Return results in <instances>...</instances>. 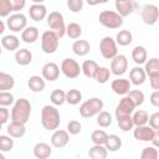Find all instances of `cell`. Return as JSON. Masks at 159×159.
Wrapping results in <instances>:
<instances>
[{"instance_id":"obj_1","label":"cell","mask_w":159,"mask_h":159,"mask_svg":"<svg viewBox=\"0 0 159 159\" xmlns=\"http://www.w3.org/2000/svg\"><path fill=\"white\" fill-rule=\"evenodd\" d=\"M61 116L56 106L46 104L41 109V124L47 130H55L60 127Z\"/></svg>"},{"instance_id":"obj_2","label":"cell","mask_w":159,"mask_h":159,"mask_svg":"<svg viewBox=\"0 0 159 159\" xmlns=\"http://www.w3.org/2000/svg\"><path fill=\"white\" fill-rule=\"evenodd\" d=\"M31 116V103L26 98H19L11 109V120L21 122L26 124Z\"/></svg>"},{"instance_id":"obj_3","label":"cell","mask_w":159,"mask_h":159,"mask_svg":"<svg viewBox=\"0 0 159 159\" xmlns=\"http://www.w3.org/2000/svg\"><path fill=\"white\" fill-rule=\"evenodd\" d=\"M99 24L107 29H119L123 25V17L117 12V11H112V10H103L99 16H98Z\"/></svg>"},{"instance_id":"obj_4","label":"cell","mask_w":159,"mask_h":159,"mask_svg":"<svg viewBox=\"0 0 159 159\" xmlns=\"http://www.w3.org/2000/svg\"><path fill=\"white\" fill-rule=\"evenodd\" d=\"M47 25L51 31H53L58 39L63 37L66 35V24L63 20V15L60 11H52L47 16Z\"/></svg>"},{"instance_id":"obj_5","label":"cell","mask_w":159,"mask_h":159,"mask_svg":"<svg viewBox=\"0 0 159 159\" xmlns=\"http://www.w3.org/2000/svg\"><path fill=\"white\" fill-rule=\"evenodd\" d=\"M102 109H103V101L101 98L93 97L81 104L80 114L83 118H91L93 116H97Z\"/></svg>"},{"instance_id":"obj_6","label":"cell","mask_w":159,"mask_h":159,"mask_svg":"<svg viewBox=\"0 0 159 159\" xmlns=\"http://www.w3.org/2000/svg\"><path fill=\"white\" fill-rule=\"evenodd\" d=\"M58 43H60V39L53 31L47 30L41 35V48L45 53L47 55L55 53L58 48Z\"/></svg>"},{"instance_id":"obj_7","label":"cell","mask_w":159,"mask_h":159,"mask_svg":"<svg viewBox=\"0 0 159 159\" xmlns=\"http://www.w3.org/2000/svg\"><path fill=\"white\" fill-rule=\"evenodd\" d=\"M99 51H101V55L103 56V58L112 60L116 55H118L116 40L111 36H104L99 42Z\"/></svg>"},{"instance_id":"obj_8","label":"cell","mask_w":159,"mask_h":159,"mask_svg":"<svg viewBox=\"0 0 159 159\" xmlns=\"http://www.w3.org/2000/svg\"><path fill=\"white\" fill-rule=\"evenodd\" d=\"M60 71L67 77V78H77L81 73V66L80 63L75 60V58H65L61 63V67H60Z\"/></svg>"},{"instance_id":"obj_9","label":"cell","mask_w":159,"mask_h":159,"mask_svg":"<svg viewBox=\"0 0 159 159\" xmlns=\"http://www.w3.org/2000/svg\"><path fill=\"white\" fill-rule=\"evenodd\" d=\"M6 26L12 32H20V31H22L27 26V19H26V16L24 14L15 12V14L7 16Z\"/></svg>"},{"instance_id":"obj_10","label":"cell","mask_w":159,"mask_h":159,"mask_svg":"<svg viewBox=\"0 0 159 159\" xmlns=\"http://www.w3.org/2000/svg\"><path fill=\"white\" fill-rule=\"evenodd\" d=\"M158 130L153 129L152 127L144 124V125H138L135 127V129L133 130V137L139 140V142H152L157 135H158Z\"/></svg>"},{"instance_id":"obj_11","label":"cell","mask_w":159,"mask_h":159,"mask_svg":"<svg viewBox=\"0 0 159 159\" xmlns=\"http://www.w3.org/2000/svg\"><path fill=\"white\" fill-rule=\"evenodd\" d=\"M128 70V60L124 55H116L111 60V73L114 76H122Z\"/></svg>"},{"instance_id":"obj_12","label":"cell","mask_w":159,"mask_h":159,"mask_svg":"<svg viewBox=\"0 0 159 159\" xmlns=\"http://www.w3.org/2000/svg\"><path fill=\"white\" fill-rule=\"evenodd\" d=\"M158 17H159V10H158L157 5L147 4V5L143 6V9H142V20L144 21V24H147L149 26H153V25L157 24Z\"/></svg>"},{"instance_id":"obj_13","label":"cell","mask_w":159,"mask_h":159,"mask_svg":"<svg viewBox=\"0 0 159 159\" xmlns=\"http://www.w3.org/2000/svg\"><path fill=\"white\" fill-rule=\"evenodd\" d=\"M70 142V133L63 129H55L53 134L51 135V144L55 148H63Z\"/></svg>"},{"instance_id":"obj_14","label":"cell","mask_w":159,"mask_h":159,"mask_svg":"<svg viewBox=\"0 0 159 159\" xmlns=\"http://www.w3.org/2000/svg\"><path fill=\"white\" fill-rule=\"evenodd\" d=\"M132 83L129 82L128 78H116L111 83V88L116 94L119 96H125L130 91Z\"/></svg>"},{"instance_id":"obj_15","label":"cell","mask_w":159,"mask_h":159,"mask_svg":"<svg viewBox=\"0 0 159 159\" xmlns=\"http://www.w3.org/2000/svg\"><path fill=\"white\" fill-rule=\"evenodd\" d=\"M134 109H135L134 103L132 102V99H130L128 96H125V97H123V98L119 101V103H118V106H117V108H116V117L132 114V113L134 112Z\"/></svg>"},{"instance_id":"obj_16","label":"cell","mask_w":159,"mask_h":159,"mask_svg":"<svg viewBox=\"0 0 159 159\" xmlns=\"http://www.w3.org/2000/svg\"><path fill=\"white\" fill-rule=\"evenodd\" d=\"M60 76V67L55 62H47L42 67V78L46 81H56Z\"/></svg>"},{"instance_id":"obj_17","label":"cell","mask_w":159,"mask_h":159,"mask_svg":"<svg viewBox=\"0 0 159 159\" xmlns=\"http://www.w3.org/2000/svg\"><path fill=\"white\" fill-rule=\"evenodd\" d=\"M116 10L122 17H125L135 10V2L134 0H116Z\"/></svg>"},{"instance_id":"obj_18","label":"cell","mask_w":159,"mask_h":159,"mask_svg":"<svg viewBox=\"0 0 159 159\" xmlns=\"http://www.w3.org/2000/svg\"><path fill=\"white\" fill-rule=\"evenodd\" d=\"M29 15L34 21H41L47 16V9L43 4H32L29 9Z\"/></svg>"},{"instance_id":"obj_19","label":"cell","mask_w":159,"mask_h":159,"mask_svg":"<svg viewBox=\"0 0 159 159\" xmlns=\"http://www.w3.org/2000/svg\"><path fill=\"white\" fill-rule=\"evenodd\" d=\"M145 78H147V75L144 72V68H142L140 66L139 67H133L129 71V82L134 86L143 84L145 82Z\"/></svg>"},{"instance_id":"obj_20","label":"cell","mask_w":159,"mask_h":159,"mask_svg":"<svg viewBox=\"0 0 159 159\" xmlns=\"http://www.w3.org/2000/svg\"><path fill=\"white\" fill-rule=\"evenodd\" d=\"M52 154V149L50 147V144L47 143H43V142H40V143H36L35 147H34V157L37 158V159H47L50 158Z\"/></svg>"},{"instance_id":"obj_21","label":"cell","mask_w":159,"mask_h":159,"mask_svg":"<svg viewBox=\"0 0 159 159\" xmlns=\"http://www.w3.org/2000/svg\"><path fill=\"white\" fill-rule=\"evenodd\" d=\"M25 133H26V128L25 124L21 122L11 120V123L7 125V134L12 138H21L25 135Z\"/></svg>"},{"instance_id":"obj_22","label":"cell","mask_w":159,"mask_h":159,"mask_svg":"<svg viewBox=\"0 0 159 159\" xmlns=\"http://www.w3.org/2000/svg\"><path fill=\"white\" fill-rule=\"evenodd\" d=\"M39 39V29L35 26H26L21 31V40L25 43H34Z\"/></svg>"},{"instance_id":"obj_23","label":"cell","mask_w":159,"mask_h":159,"mask_svg":"<svg viewBox=\"0 0 159 159\" xmlns=\"http://www.w3.org/2000/svg\"><path fill=\"white\" fill-rule=\"evenodd\" d=\"M15 61L20 66H27L32 61V53L27 48H17L15 52Z\"/></svg>"},{"instance_id":"obj_24","label":"cell","mask_w":159,"mask_h":159,"mask_svg":"<svg viewBox=\"0 0 159 159\" xmlns=\"http://www.w3.org/2000/svg\"><path fill=\"white\" fill-rule=\"evenodd\" d=\"M91 50V45L87 40H76L72 45V51L75 52V55L82 57L86 56Z\"/></svg>"},{"instance_id":"obj_25","label":"cell","mask_w":159,"mask_h":159,"mask_svg":"<svg viewBox=\"0 0 159 159\" xmlns=\"http://www.w3.org/2000/svg\"><path fill=\"white\" fill-rule=\"evenodd\" d=\"M1 46L7 51H15L20 46V40L15 35H6L1 39Z\"/></svg>"},{"instance_id":"obj_26","label":"cell","mask_w":159,"mask_h":159,"mask_svg":"<svg viewBox=\"0 0 159 159\" xmlns=\"http://www.w3.org/2000/svg\"><path fill=\"white\" fill-rule=\"evenodd\" d=\"M27 86H29V88L32 91V92H35V93H39V92H42L43 89H45V80L42 78V77H40V76H37V75H34V76H31L30 78H29V81H27Z\"/></svg>"},{"instance_id":"obj_27","label":"cell","mask_w":159,"mask_h":159,"mask_svg":"<svg viewBox=\"0 0 159 159\" xmlns=\"http://www.w3.org/2000/svg\"><path fill=\"white\" fill-rule=\"evenodd\" d=\"M132 60L137 63V65H143L147 60H148V53H147V50L145 47L143 46H135L133 50H132Z\"/></svg>"},{"instance_id":"obj_28","label":"cell","mask_w":159,"mask_h":159,"mask_svg":"<svg viewBox=\"0 0 159 159\" xmlns=\"http://www.w3.org/2000/svg\"><path fill=\"white\" fill-rule=\"evenodd\" d=\"M104 147L108 152H117L122 147V139L117 134H109V135H107Z\"/></svg>"},{"instance_id":"obj_29","label":"cell","mask_w":159,"mask_h":159,"mask_svg":"<svg viewBox=\"0 0 159 159\" xmlns=\"http://www.w3.org/2000/svg\"><path fill=\"white\" fill-rule=\"evenodd\" d=\"M98 67L99 66H98V63L96 61H93V60H86L82 63V66H81V72L86 77L93 78V76H94V73H96V71H97Z\"/></svg>"},{"instance_id":"obj_30","label":"cell","mask_w":159,"mask_h":159,"mask_svg":"<svg viewBox=\"0 0 159 159\" xmlns=\"http://www.w3.org/2000/svg\"><path fill=\"white\" fill-rule=\"evenodd\" d=\"M107 155H108V150L106 149L104 145L101 144H94L88 150V157L92 159H106Z\"/></svg>"},{"instance_id":"obj_31","label":"cell","mask_w":159,"mask_h":159,"mask_svg":"<svg viewBox=\"0 0 159 159\" xmlns=\"http://www.w3.org/2000/svg\"><path fill=\"white\" fill-rule=\"evenodd\" d=\"M15 86V80L11 75L0 71V91H10Z\"/></svg>"},{"instance_id":"obj_32","label":"cell","mask_w":159,"mask_h":159,"mask_svg":"<svg viewBox=\"0 0 159 159\" xmlns=\"http://www.w3.org/2000/svg\"><path fill=\"white\" fill-rule=\"evenodd\" d=\"M144 67V72L147 76H155L159 75V60L157 57H153L150 60H147Z\"/></svg>"},{"instance_id":"obj_33","label":"cell","mask_w":159,"mask_h":159,"mask_svg":"<svg viewBox=\"0 0 159 159\" xmlns=\"http://www.w3.org/2000/svg\"><path fill=\"white\" fill-rule=\"evenodd\" d=\"M133 41V35L129 30H120L116 36V42L119 46H128Z\"/></svg>"},{"instance_id":"obj_34","label":"cell","mask_w":159,"mask_h":159,"mask_svg":"<svg viewBox=\"0 0 159 159\" xmlns=\"http://www.w3.org/2000/svg\"><path fill=\"white\" fill-rule=\"evenodd\" d=\"M148 118H149L148 112L143 111V109H138V111L133 112V116H132V120H133V124L135 127L148 124Z\"/></svg>"},{"instance_id":"obj_35","label":"cell","mask_w":159,"mask_h":159,"mask_svg":"<svg viewBox=\"0 0 159 159\" xmlns=\"http://www.w3.org/2000/svg\"><path fill=\"white\" fill-rule=\"evenodd\" d=\"M66 35L72 39V40H77L81 37L82 35V27L81 25H78L77 22H70L66 26Z\"/></svg>"},{"instance_id":"obj_36","label":"cell","mask_w":159,"mask_h":159,"mask_svg":"<svg viewBox=\"0 0 159 159\" xmlns=\"http://www.w3.org/2000/svg\"><path fill=\"white\" fill-rule=\"evenodd\" d=\"M117 122H118V125L119 128L123 130V132H129L133 129L134 124H133V120H132V114H127V116H119V117H116Z\"/></svg>"},{"instance_id":"obj_37","label":"cell","mask_w":159,"mask_h":159,"mask_svg":"<svg viewBox=\"0 0 159 159\" xmlns=\"http://www.w3.org/2000/svg\"><path fill=\"white\" fill-rule=\"evenodd\" d=\"M50 101L53 106H62L66 102V92L62 89H53L50 94Z\"/></svg>"},{"instance_id":"obj_38","label":"cell","mask_w":159,"mask_h":159,"mask_svg":"<svg viewBox=\"0 0 159 159\" xmlns=\"http://www.w3.org/2000/svg\"><path fill=\"white\" fill-rule=\"evenodd\" d=\"M82 101V93L78 89H70L66 92V102L70 103L71 106H76Z\"/></svg>"},{"instance_id":"obj_39","label":"cell","mask_w":159,"mask_h":159,"mask_svg":"<svg viewBox=\"0 0 159 159\" xmlns=\"http://www.w3.org/2000/svg\"><path fill=\"white\" fill-rule=\"evenodd\" d=\"M111 77V71L107 67H98L93 78L98 82V83H106Z\"/></svg>"},{"instance_id":"obj_40","label":"cell","mask_w":159,"mask_h":159,"mask_svg":"<svg viewBox=\"0 0 159 159\" xmlns=\"http://www.w3.org/2000/svg\"><path fill=\"white\" fill-rule=\"evenodd\" d=\"M97 124L102 128H107L112 124V116L109 112H106V111H101L98 114H97Z\"/></svg>"},{"instance_id":"obj_41","label":"cell","mask_w":159,"mask_h":159,"mask_svg":"<svg viewBox=\"0 0 159 159\" xmlns=\"http://www.w3.org/2000/svg\"><path fill=\"white\" fill-rule=\"evenodd\" d=\"M125 96H128L132 99V102L134 103L135 107L142 106L143 102H144V93L142 91H139V89H130Z\"/></svg>"},{"instance_id":"obj_42","label":"cell","mask_w":159,"mask_h":159,"mask_svg":"<svg viewBox=\"0 0 159 159\" xmlns=\"http://www.w3.org/2000/svg\"><path fill=\"white\" fill-rule=\"evenodd\" d=\"M107 133L102 129H97V130H93L92 134H91V140L93 142V144H101V145H104L106 143V139H107Z\"/></svg>"},{"instance_id":"obj_43","label":"cell","mask_w":159,"mask_h":159,"mask_svg":"<svg viewBox=\"0 0 159 159\" xmlns=\"http://www.w3.org/2000/svg\"><path fill=\"white\" fill-rule=\"evenodd\" d=\"M14 148V139L10 135H0V150L11 152Z\"/></svg>"},{"instance_id":"obj_44","label":"cell","mask_w":159,"mask_h":159,"mask_svg":"<svg viewBox=\"0 0 159 159\" xmlns=\"http://www.w3.org/2000/svg\"><path fill=\"white\" fill-rule=\"evenodd\" d=\"M158 157H159V153H158L157 147H147L143 149L140 154L142 159H157Z\"/></svg>"},{"instance_id":"obj_45","label":"cell","mask_w":159,"mask_h":159,"mask_svg":"<svg viewBox=\"0 0 159 159\" xmlns=\"http://www.w3.org/2000/svg\"><path fill=\"white\" fill-rule=\"evenodd\" d=\"M11 12V0H0V17H7Z\"/></svg>"},{"instance_id":"obj_46","label":"cell","mask_w":159,"mask_h":159,"mask_svg":"<svg viewBox=\"0 0 159 159\" xmlns=\"http://www.w3.org/2000/svg\"><path fill=\"white\" fill-rule=\"evenodd\" d=\"M14 103V96L9 91H0V106L7 107Z\"/></svg>"},{"instance_id":"obj_47","label":"cell","mask_w":159,"mask_h":159,"mask_svg":"<svg viewBox=\"0 0 159 159\" xmlns=\"http://www.w3.org/2000/svg\"><path fill=\"white\" fill-rule=\"evenodd\" d=\"M81 130H82V125H81V123L78 120L73 119V120H70L68 122V124H67V132L70 134L77 135V134L81 133Z\"/></svg>"},{"instance_id":"obj_48","label":"cell","mask_w":159,"mask_h":159,"mask_svg":"<svg viewBox=\"0 0 159 159\" xmlns=\"http://www.w3.org/2000/svg\"><path fill=\"white\" fill-rule=\"evenodd\" d=\"M67 6L72 12H80L83 9V0H67Z\"/></svg>"},{"instance_id":"obj_49","label":"cell","mask_w":159,"mask_h":159,"mask_svg":"<svg viewBox=\"0 0 159 159\" xmlns=\"http://www.w3.org/2000/svg\"><path fill=\"white\" fill-rule=\"evenodd\" d=\"M148 123H149V127H152L153 129L158 130V129H159V113L155 112V113H153L152 116H149Z\"/></svg>"},{"instance_id":"obj_50","label":"cell","mask_w":159,"mask_h":159,"mask_svg":"<svg viewBox=\"0 0 159 159\" xmlns=\"http://www.w3.org/2000/svg\"><path fill=\"white\" fill-rule=\"evenodd\" d=\"M26 6V0H11V7L14 12L21 11Z\"/></svg>"},{"instance_id":"obj_51","label":"cell","mask_w":159,"mask_h":159,"mask_svg":"<svg viewBox=\"0 0 159 159\" xmlns=\"http://www.w3.org/2000/svg\"><path fill=\"white\" fill-rule=\"evenodd\" d=\"M9 117H10V112L6 107H2L0 106V123H6L9 120Z\"/></svg>"},{"instance_id":"obj_52","label":"cell","mask_w":159,"mask_h":159,"mask_svg":"<svg viewBox=\"0 0 159 159\" xmlns=\"http://www.w3.org/2000/svg\"><path fill=\"white\" fill-rule=\"evenodd\" d=\"M149 83H150V87L155 91V89H159V75H155V76H149Z\"/></svg>"},{"instance_id":"obj_53","label":"cell","mask_w":159,"mask_h":159,"mask_svg":"<svg viewBox=\"0 0 159 159\" xmlns=\"http://www.w3.org/2000/svg\"><path fill=\"white\" fill-rule=\"evenodd\" d=\"M149 101H150L152 106H154V107H159V91H158V89H155V91L150 94Z\"/></svg>"},{"instance_id":"obj_54","label":"cell","mask_w":159,"mask_h":159,"mask_svg":"<svg viewBox=\"0 0 159 159\" xmlns=\"http://www.w3.org/2000/svg\"><path fill=\"white\" fill-rule=\"evenodd\" d=\"M86 2L89 5V6H96L99 4V0H86Z\"/></svg>"},{"instance_id":"obj_55","label":"cell","mask_w":159,"mask_h":159,"mask_svg":"<svg viewBox=\"0 0 159 159\" xmlns=\"http://www.w3.org/2000/svg\"><path fill=\"white\" fill-rule=\"evenodd\" d=\"M5 31V24L2 22V20H0V35Z\"/></svg>"},{"instance_id":"obj_56","label":"cell","mask_w":159,"mask_h":159,"mask_svg":"<svg viewBox=\"0 0 159 159\" xmlns=\"http://www.w3.org/2000/svg\"><path fill=\"white\" fill-rule=\"evenodd\" d=\"M34 1V4H42L45 0H32Z\"/></svg>"},{"instance_id":"obj_57","label":"cell","mask_w":159,"mask_h":159,"mask_svg":"<svg viewBox=\"0 0 159 159\" xmlns=\"http://www.w3.org/2000/svg\"><path fill=\"white\" fill-rule=\"evenodd\" d=\"M109 0H99V4H106V2H108Z\"/></svg>"},{"instance_id":"obj_58","label":"cell","mask_w":159,"mask_h":159,"mask_svg":"<svg viewBox=\"0 0 159 159\" xmlns=\"http://www.w3.org/2000/svg\"><path fill=\"white\" fill-rule=\"evenodd\" d=\"M0 159H5V155L1 153V150H0Z\"/></svg>"},{"instance_id":"obj_59","label":"cell","mask_w":159,"mask_h":159,"mask_svg":"<svg viewBox=\"0 0 159 159\" xmlns=\"http://www.w3.org/2000/svg\"><path fill=\"white\" fill-rule=\"evenodd\" d=\"M1 127H2V123H0V130H1Z\"/></svg>"},{"instance_id":"obj_60","label":"cell","mask_w":159,"mask_h":159,"mask_svg":"<svg viewBox=\"0 0 159 159\" xmlns=\"http://www.w3.org/2000/svg\"><path fill=\"white\" fill-rule=\"evenodd\" d=\"M0 56H1V46H0Z\"/></svg>"}]
</instances>
